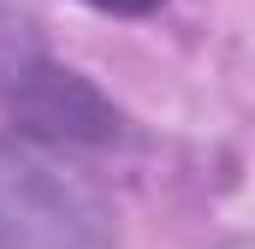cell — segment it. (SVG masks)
I'll return each mask as SVG.
<instances>
[{
    "mask_svg": "<svg viewBox=\"0 0 255 249\" xmlns=\"http://www.w3.org/2000/svg\"><path fill=\"white\" fill-rule=\"evenodd\" d=\"M83 6H95V12H119V18H142V12H154L160 0H83Z\"/></svg>",
    "mask_w": 255,
    "mask_h": 249,
    "instance_id": "obj_3",
    "label": "cell"
},
{
    "mask_svg": "<svg viewBox=\"0 0 255 249\" xmlns=\"http://www.w3.org/2000/svg\"><path fill=\"white\" fill-rule=\"evenodd\" d=\"M101 190L30 142H0V249H113Z\"/></svg>",
    "mask_w": 255,
    "mask_h": 249,
    "instance_id": "obj_1",
    "label": "cell"
},
{
    "mask_svg": "<svg viewBox=\"0 0 255 249\" xmlns=\"http://www.w3.org/2000/svg\"><path fill=\"white\" fill-rule=\"evenodd\" d=\"M6 113L24 136L60 142V148H101V142H119V130H125L119 107L89 77H77L71 65H54V60H30L12 71Z\"/></svg>",
    "mask_w": 255,
    "mask_h": 249,
    "instance_id": "obj_2",
    "label": "cell"
}]
</instances>
